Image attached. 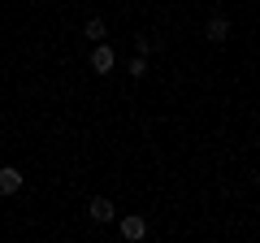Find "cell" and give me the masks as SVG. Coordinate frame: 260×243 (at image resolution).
I'll return each instance as SVG.
<instances>
[{"instance_id": "1", "label": "cell", "mask_w": 260, "mask_h": 243, "mask_svg": "<svg viewBox=\"0 0 260 243\" xmlns=\"http://www.w3.org/2000/svg\"><path fill=\"white\" fill-rule=\"evenodd\" d=\"M113 66H117V52H113L109 44H95L91 48V70H95V74H109Z\"/></svg>"}, {"instance_id": "3", "label": "cell", "mask_w": 260, "mask_h": 243, "mask_svg": "<svg viewBox=\"0 0 260 243\" xmlns=\"http://www.w3.org/2000/svg\"><path fill=\"white\" fill-rule=\"evenodd\" d=\"M18 191H22V169L0 165V196H18Z\"/></svg>"}, {"instance_id": "7", "label": "cell", "mask_w": 260, "mask_h": 243, "mask_svg": "<svg viewBox=\"0 0 260 243\" xmlns=\"http://www.w3.org/2000/svg\"><path fill=\"white\" fill-rule=\"evenodd\" d=\"M135 48H139V56H143V52H152V48H156V39H152V35H135Z\"/></svg>"}, {"instance_id": "6", "label": "cell", "mask_w": 260, "mask_h": 243, "mask_svg": "<svg viewBox=\"0 0 260 243\" xmlns=\"http://www.w3.org/2000/svg\"><path fill=\"white\" fill-rule=\"evenodd\" d=\"M83 35L91 39V44H104V35H109V31H104V22H100V18H91V22L83 26Z\"/></svg>"}, {"instance_id": "5", "label": "cell", "mask_w": 260, "mask_h": 243, "mask_svg": "<svg viewBox=\"0 0 260 243\" xmlns=\"http://www.w3.org/2000/svg\"><path fill=\"white\" fill-rule=\"evenodd\" d=\"M87 213H91V222H113V217H117V208H113V200L95 196L91 204H87Z\"/></svg>"}, {"instance_id": "4", "label": "cell", "mask_w": 260, "mask_h": 243, "mask_svg": "<svg viewBox=\"0 0 260 243\" xmlns=\"http://www.w3.org/2000/svg\"><path fill=\"white\" fill-rule=\"evenodd\" d=\"M204 35L213 39V44H225V39H230V18H221V13H217V18H208Z\"/></svg>"}, {"instance_id": "2", "label": "cell", "mask_w": 260, "mask_h": 243, "mask_svg": "<svg viewBox=\"0 0 260 243\" xmlns=\"http://www.w3.org/2000/svg\"><path fill=\"white\" fill-rule=\"evenodd\" d=\"M143 234H148V222H143L139 213H130V217H121V239H126V243H139Z\"/></svg>"}, {"instance_id": "8", "label": "cell", "mask_w": 260, "mask_h": 243, "mask_svg": "<svg viewBox=\"0 0 260 243\" xmlns=\"http://www.w3.org/2000/svg\"><path fill=\"white\" fill-rule=\"evenodd\" d=\"M148 74V61H143V56H135V61H130V78H143Z\"/></svg>"}]
</instances>
